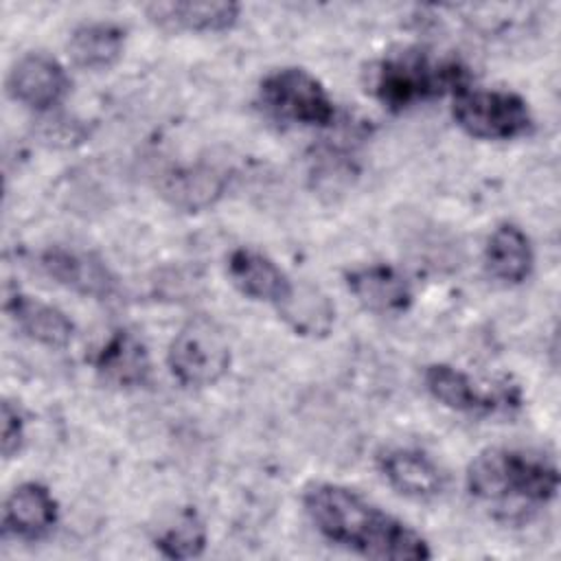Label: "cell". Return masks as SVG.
Here are the masks:
<instances>
[{
	"label": "cell",
	"instance_id": "6da1fadb",
	"mask_svg": "<svg viewBox=\"0 0 561 561\" xmlns=\"http://www.w3.org/2000/svg\"><path fill=\"white\" fill-rule=\"evenodd\" d=\"M302 506L322 537L362 557L379 561H425L432 557L421 533L348 486L309 484L302 493Z\"/></svg>",
	"mask_w": 561,
	"mask_h": 561
},
{
	"label": "cell",
	"instance_id": "7a4b0ae2",
	"mask_svg": "<svg viewBox=\"0 0 561 561\" xmlns=\"http://www.w3.org/2000/svg\"><path fill=\"white\" fill-rule=\"evenodd\" d=\"M465 484L480 502L546 506L557 495L559 469L539 451L491 447L469 462Z\"/></svg>",
	"mask_w": 561,
	"mask_h": 561
},
{
	"label": "cell",
	"instance_id": "3957f363",
	"mask_svg": "<svg viewBox=\"0 0 561 561\" xmlns=\"http://www.w3.org/2000/svg\"><path fill=\"white\" fill-rule=\"evenodd\" d=\"M469 79L467 66L454 57H434L423 48H403L377 61L370 88L383 107L403 112L445 94L456 96L469 88Z\"/></svg>",
	"mask_w": 561,
	"mask_h": 561
},
{
	"label": "cell",
	"instance_id": "277c9868",
	"mask_svg": "<svg viewBox=\"0 0 561 561\" xmlns=\"http://www.w3.org/2000/svg\"><path fill=\"white\" fill-rule=\"evenodd\" d=\"M167 364L184 388H208L230 368V344L224 329L206 318H191L171 340Z\"/></svg>",
	"mask_w": 561,
	"mask_h": 561
},
{
	"label": "cell",
	"instance_id": "5b68a950",
	"mask_svg": "<svg viewBox=\"0 0 561 561\" xmlns=\"http://www.w3.org/2000/svg\"><path fill=\"white\" fill-rule=\"evenodd\" d=\"M259 103L272 118L305 127H329L335 105L327 88L305 68H278L259 85Z\"/></svg>",
	"mask_w": 561,
	"mask_h": 561
},
{
	"label": "cell",
	"instance_id": "8992f818",
	"mask_svg": "<svg viewBox=\"0 0 561 561\" xmlns=\"http://www.w3.org/2000/svg\"><path fill=\"white\" fill-rule=\"evenodd\" d=\"M458 127L478 140H513L533 129L528 103L508 90H462L451 105Z\"/></svg>",
	"mask_w": 561,
	"mask_h": 561
},
{
	"label": "cell",
	"instance_id": "52a82bcc",
	"mask_svg": "<svg viewBox=\"0 0 561 561\" xmlns=\"http://www.w3.org/2000/svg\"><path fill=\"white\" fill-rule=\"evenodd\" d=\"M427 392L449 410L467 414H495L519 405V390L515 386H480L467 373L449 364H430L423 370Z\"/></svg>",
	"mask_w": 561,
	"mask_h": 561
},
{
	"label": "cell",
	"instance_id": "ba28073f",
	"mask_svg": "<svg viewBox=\"0 0 561 561\" xmlns=\"http://www.w3.org/2000/svg\"><path fill=\"white\" fill-rule=\"evenodd\" d=\"M70 90L66 68L46 53L20 57L7 75V92L13 101L35 112H46L64 101Z\"/></svg>",
	"mask_w": 561,
	"mask_h": 561
},
{
	"label": "cell",
	"instance_id": "9c48e42d",
	"mask_svg": "<svg viewBox=\"0 0 561 561\" xmlns=\"http://www.w3.org/2000/svg\"><path fill=\"white\" fill-rule=\"evenodd\" d=\"M39 265L53 280L81 296H90L94 300H112V296L118 291L116 276L92 252L55 245L42 252Z\"/></svg>",
	"mask_w": 561,
	"mask_h": 561
},
{
	"label": "cell",
	"instance_id": "30bf717a",
	"mask_svg": "<svg viewBox=\"0 0 561 561\" xmlns=\"http://www.w3.org/2000/svg\"><path fill=\"white\" fill-rule=\"evenodd\" d=\"M228 276L232 285L248 298L285 307L294 296V280L263 252L237 248L228 256Z\"/></svg>",
	"mask_w": 561,
	"mask_h": 561
},
{
	"label": "cell",
	"instance_id": "8fae6325",
	"mask_svg": "<svg viewBox=\"0 0 561 561\" xmlns=\"http://www.w3.org/2000/svg\"><path fill=\"white\" fill-rule=\"evenodd\" d=\"M94 370L99 379L118 390L142 388L151 377V359L145 342L127 331H114L94 355Z\"/></svg>",
	"mask_w": 561,
	"mask_h": 561
},
{
	"label": "cell",
	"instance_id": "7c38bea8",
	"mask_svg": "<svg viewBox=\"0 0 561 561\" xmlns=\"http://www.w3.org/2000/svg\"><path fill=\"white\" fill-rule=\"evenodd\" d=\"M59 517V504L50 489L39 482L18 484L2 508V533L15 539L35 541L48 535Z\"/></svg>",
	"mask_w": 561,
	"mask_h": 561
},
{
	"label": "cell",
	"instance_id": "4fadbf2b",
	"mask_svg": "<svg viewBox=\"0 0 561 561\" xmlns=\"http://www.w3.org/2000/svg\"><path fill=\"white\" fill-rule=\"evenodd\" d=\"M379 469L397 493L412 500H434L445 489L443 469L419 449H388L379 456Z\"/></svg>",
	"mask_w": 561,
	"mask_h": 561
},
{
	"label": "cell",
	"instance_id": "5bb4252c",
	"mask_svg": "<svg viewBox=\"0 0 561 561\" xmlns=\"http://www.w3.org/2000/svg\"><path fill=\"white\" fill-rule=\"evenodd\" d=\"M348 291L362 307L375 313H403L412 305V287L392 265L373 263L355 267L346 274Z\"/></svg>",
	"mask_w": 561,
	"mask_h": 561
},
{
	"label": "cell",
	"instance_id": "9a60e30c",
	"mask_svg": "<svg viewBox=\"0 0 561 561\" xmlns=\"http://www.w3.org/2000/svg\"><path fill=\"white\" fill-rule=\"evenodd\" d=\"M147 18L167 31L217 33L230 28L241 13L237 2H151L145 7Z\"/></svg>",
	"mask_w": 561,
	"mask_h": 561
},
{
	"label": "cell",
	"instance_id": "2e32d148",
	"mask_svg": "<svg viewBox=\"0 0 561 561\" xmlns=\"http://www.w3.org/2000/svg\"><path fill=\"white\" fill-rule=\"evenodd\" d=\"M4 311L24 335L48 348H64L75 335V324L61 309L18 289L7 296Z\"/></svg>",
	"mask_w": 561,
	"mask_h": 561
},
{
	"label": "cell",
	"instance_id": "e0dca14e",
	"mask_svg": "<svg viewBox=\"0 0 561 561\" xmlns=\"http://www.w3.org/2000/svg\"><path fill=\"white\" fill-rule=\"evenodd\" d=\"M535 265L528 234L515 224H500L484 245V270L502 285L524 283Z\"/></svg>",
	"mask_w": 561,
	"mask_h": 561
},
{
	"label": "cell",
	"instance_id": "ac0fdd59",
	"mask_svg": "<svg viewBox=\"0 0 561 561\" xmlns=\"http://www.w3.org/2000/svg\"><path fill=\"white\" fill-rule=\"evenodd\" d=\"M224 188L226 178L208 164L173 169L160 182L162 197L184 213H197L213 206L224 195Z\"/></svg>",
	"mask_w": 561,
	"mask_h": 561
},
{
	"label": "cell",
	"instance_id": "d6986e66",
	"mask_svg": "<svg viewBox=\"0 0 561 561\" xmlns=\"http://www.w3.org/2000/svg\"><path fill=\"white\" fill-rule=\"evenodd\" d=\"M125 48V28L116 22H83L68 39V55L79 68L107 70Z\"/></svg>",
	"mask_w": 561,
	"mask_h": 561
},
{
	"label": "cell",
	"instance_id": "ffe728a7",
	"mask_svg": "<svg viewBox=\"0 0 561 561\" xmlns=\"http://www.w3.org/2000/svg\"><path fill=\"white\" fill-rule=\"evenodd\" d=\"M278 313L300 335H327L335 320L333 305L313 287H296L294 296Z\"/></svg>",
	"mask_w": 561,
	"mask_h": 561
},
{
	"label": "cell",
	"instance_id": "44dd1931",
	"mask_svg": "<svg viewBox=\"0 0 561 561\" xmlns=\"http://www.w3.org/2000/svg\"><path fill=\"white\" fill-rule=\"evenodd\" d=\"M153 546L167 559H195L206 548V526L193 508H184L153 537Z\"/></svg>",
	"mask_w": 561,
	"mask_h": 561
},
{
	"label": "cell",
	"instance_id": "7402d4cb",
	"mask_svg": "<svg viewBox=\"0 0 561 561\" xmlns=\"http://www.w3.org/2000/svg\"><path fill=\"white\" fill-rule=\"evenodd\" d=\"M0 419H2V456L4 460L13 458L20 454L22 443H24V421L22 414L18 410V405H13L9 399L2 401L0 408Z\"/></svg>",
	"mask_w": 561,
	"mask_h": 561
}]
</instances>
